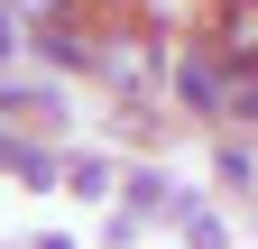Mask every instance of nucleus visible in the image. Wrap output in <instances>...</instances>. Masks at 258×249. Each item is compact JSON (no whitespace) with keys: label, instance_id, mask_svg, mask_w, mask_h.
<instances>
[{"label":"nucleus","instance_id":"20e7f679","mask_svg":"<svg viewBox=\"0 0 258 249\" xmlns=\"http://www.w3.org/2000/svg\"><path fill=\"white\" fill-rule=\"evenodd\" d=\"M203 37L231 55V65H258V0H212V10H203Z\"/></svg>","mask_w":258,"mask_h":249},{"label":"nucleus","instance_id":"f03ea898","mask_svg":"<svg viewBox=\"0 0 258 249\" xmlns=\"http://www.w3.org/2000/svg\"><path fill=\"white\" fill-rule=\"evenodd\" d=\"M92 74H102L120 102H148V92H157V74H166V55H157V37H148V28H120V37H102V65H92Z\"/></svg>","mask_w":258,"mask_h":249},{"label":"nucleus","instance_id":"0eeeda50","mask_svg":"<svg viewBox=\"0 0 258 249\" xmlns=\"http://www.w3.org/2000/svg\"><path fill=\"white\" fill-rule=\"evenodd\" d=\"M129 212H175V184L166 175H129Z\"/></svg>","mask_w":258,"mask_h":249},{"label":"nucleus","instance_id":"7ed1b4c3","mask_svg":"<svg viewBox=\"0 0 258 249\" xmlns=\"http://www.w3.org/2000/svg\"><path fill=\"white\" fill-rule=\"evenodd\" d=\"M37 55L55 74H92V65H102V28H83L74 10H46L37 19Z\"/></svg>","mask_w":258,"mask_h":249},{"label":"nucleus","instance_id":"1a4fd4ad","mask_svg":"<svg viewBox=\"0 0 258 249\" xmlns=\"http://www.w3.org/2000/svg\"><path fill=\"white\" fill-rule=\"evenodd\" d=\"M212 166H221V184H258V148H221Z\"/></svg>","mask_w":258,"mask_h":249},{"label":"nucleus","instance_id":"f257e3e1","mask_svg":"<svg viewBox=\"0 0 258 249\" xmlns=\"http://www.w3.org/2000/svg\"><path fill=\"white\" fill-rule=\"evenodd\" d=\"M166 83H175V102H184V111H203V120H231V55H221L212 37H203V46H184Z\"/></svg>","mask_w":258,"mask_h":249},{"label":"nucleus","instance_id":"423d86ee","mask_svg":"<svg viewBox=\"0 0 258 249\" xmlns=\"http://www.w3.org/2000/svg\"><path fill=\"white\" fill-rule=\"evenodd\" d=\"M0 166L28 175V184H55V157H46V148H28V139H0Z\"/></svg>","mask_w":258,"mask_h":249},{"label":"nucleus","instance_id":"39448f33","mask_svg":"<svg viewBox=\"0 0 258 249\" xmlns=\"http://www.w3.org/2000/svg\"><path fill=\"white\" fill-rule=\"evenodd\" d=\"M0 111L28 120V130H55V120H64V92L55 83H0Z\"/></svg>","mask_w":258,"mask_h":249},{"label":"nucleus","instance_id":"9d476101","mask_svg":"<svg viewBox=\"0 0 258 249\" xmlns=\"http://www.w3.org/2000/svg\"><path fill=\"white\" fill-rule=\"evenodd\" d=\"M184 249H231V231H221L212 212H194V222H184Z\"/></svg>","mask_w":258,"mask_h":249},{"label":"nucleus","instance_id":"6e6552de","mask_svg":"<svg viewBox=\"0 0 258 249\" xmlns=\"http://www.w3.org/2000/svg\"><path fill=\"white\" fill-rule=\"evenodd\" d=\"M64 184L92 203V194H111V166H102V157H74V166H64Z\"/></svg>","mask_w":258,"mask_h":249},{"label":"nucleus","instance_id":"9b49d317","mask_svg":"<svg viewBox=\"0 0 258 249\" xmlns=\"http://www.w3.org/2000/svg\"><path fill=\"white\" fill-rule=\"evenodd\" d=\"M28 37H37V28H28V19H19V10H0V65H10V55H19V46H28Z\"/></svg>","mask_w":258,"mask_h":249}]
</instances>
